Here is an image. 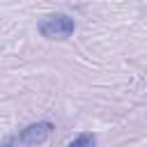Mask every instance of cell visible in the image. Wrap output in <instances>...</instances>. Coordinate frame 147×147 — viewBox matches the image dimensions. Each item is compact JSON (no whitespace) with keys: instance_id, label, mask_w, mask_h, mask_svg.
I'll list each match as a JSON object with an SVG mask.
<instances>
[{"instance_id":"1","label":"cell","mask_w":147,"mask_h":147,"mask_svg":"<svg viewBox=\"0 0 147 147\" xmlns=\"http://www.w3.org/2000/svg\"><path fill=\"white\" fill-rule=\"evenodd\" d=\"M37 30H39V34L46 37V39H57V41H62V39H69V37L74 34L76 21H74L69 14L57 11V14L44 16V18L37 23Z\"/></svg>"},{"instance_id":"2","label":"cell","mask_w":147,"mask_h":147,"mask_svg":"<svg viewBox=\"0 0 147 147\" xmlns=\"http://www.w3.org/2000/svg\"><path fill=\"white\" fill-rule=\"evenodd\" d=\"M53 133V124L41 119V122H32L28 126H23L16 136H11V140L16 145H25V147H34V145H44Z\"/></svg>"},{"instance_id":"3","label":"cell","mask_w":147,"mask_h":147,"mask_svg":"<svg viewBox=\"0 0 147 147\" xmlns=\"http://www.w3.org/2000/svg\"><path fill=\"white\" fill-rule=\"evenodd\" d=\"M67 147H96V138H94V133H80Z\"/></svg>"}]
</instances>
